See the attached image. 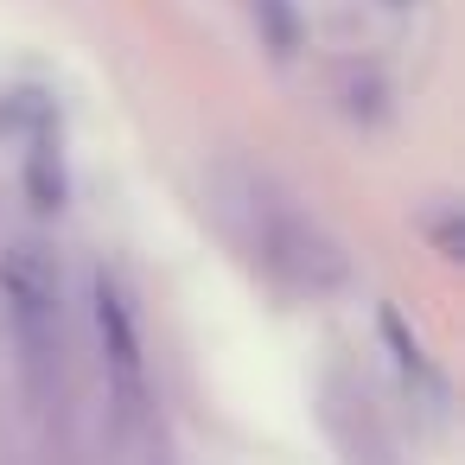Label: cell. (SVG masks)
I'll use <instances>...</instances> for the list:
<instances>
[{
    "mask_svg": "<svg viewBox=\"0 0 465 465\" xmlns=\"http://www.w3.org/2000/svg\"><path fill=\"white\" fill-rule=\"evenodd\" d=\"M0 319L20 351V376L33 395H52L64 376V287L45 242L20 236L0 249Z\"/></svg>",
    "mask_w": 465,
    "mask_h": 465,
    "instance_id": "6da1fadb",
    "label": "cell"
},
{
    "mask_svg": "<svg viewBox=\"0 0 465 465\" xmlns=\"http://www.w3.org/2000/svg\"><path fill=\"white\" fill-rule=\"evenodd\" d=\"M90 306H96V338H103L109 408H115L122 427H134V420L147 414V338H141V312H134L122 274H109V268H96Z\"/></svg>",
    "mask_w": 465,
    "mask_h": 465,
    "instance_id": "7a4b0ae2",
    "label": "cell"
}]
</instances>
